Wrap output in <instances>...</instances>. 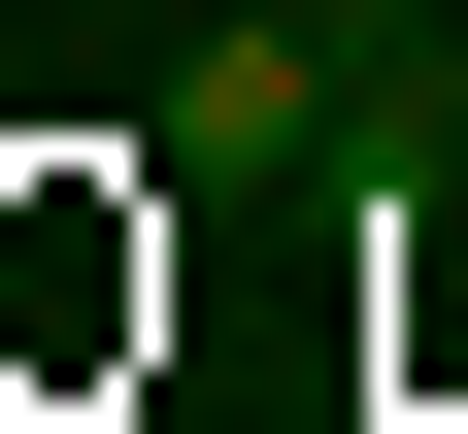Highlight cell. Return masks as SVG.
I'll return each instance as SVG.
<instances>
[{
	"label": "cell",
	"instance_id": "6da1fadb",
	"mask_svg": "<svg viewBox=\"0 0 468 434\" xmlns=\"http://www.w3.org/2000/svg\"><path fill=\"white\" fill-rule=\"evenodd\" d=\"M335 134H368V34H302V0H234L167 68V167H335Z\"/></svg>",
	"mask_w": 468,
	"mask_h": 434
},
{
	"label": "cell",
	"instance_id": "7a4b0ae2",
	"mask_svg": "<svg viewBox=\"0 0 468 434\" xmlns=\"http://www.w3.org/2000/svg\"><path fill=\"white\" fill-rule=\"evenodd\" d=\"M302 34H368V68H401V34H435V0H302Z\"/></svg>",
	"mask_w": 468,
	"mask_h": 434
}]
</instances>
